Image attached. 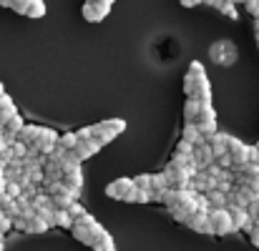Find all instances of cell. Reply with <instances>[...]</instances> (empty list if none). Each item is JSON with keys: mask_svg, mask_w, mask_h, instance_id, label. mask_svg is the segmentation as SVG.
<instances>
[{"mask_svg": "<svg viewBox=\"0 0 259 251\" xmlns=\"http://www.w3.org/2000/svg\"><path fill=\"white\" fill-rule=\"evenodd\" d=\"M229 156H232L234 166H244V164H249V146L244 141H239V138L232 136V141H229Z\"/></svg>", "mask_w": 259, "mask_h": 251, "instance_id": "cell-5", "label": "cell"}, {"mask_svg": "<svg viewBox=\"0 0 259 251\" xmlns=\"http://www.w3.org/2000/svg\"><path fill=\"white\" fill-rule=\"evenodd\" d=\"M206 198H209V204H211V209H227L229 206V196L227 193H222V191H209L206 193Z\"/></svg>", "mask_w": 259, "mask_h": 251, "instance_id": "cell-21", "label": "cell"}, {"mask_svg": "<svg viewBox=\"0 0 259 251\" xmlns=\"http://www.w3.org/2000/svg\"><path fill=\"white\" fill-rule=\"evenodd\" d=\"M93 251H116V241H113V236L108 234V231H103L101 236H96L93 239Z\"/></svg>", "mask_w": 259, "mask_h": 251, "instance_id": "cell-20", "label": "cell"}, {"mask_svg": "<svg viewBox=\"0 0 259 251\" xmlns=\"http://www.w3.org/2000/svg\"><path fill=\"white\" fill-rule=\"evenodd\" d=\"M134 183L141 191H154V173H139V176H134Z\"/></svg>", "mask_w": 259, "mask_h": 251, "instance_id": "cell-22", "label": "cell"}, {"mask_svg": "<svg viewBox=\"0 0 259 251\" xmlns=\"http://www.w3.org/2000/svg\"><path fill=\"white\" fill-rule=\"evenodd\" d=\"M83 18H86L88 23H101L108 13H111V8H106V5H96V3H83Z\"/></svg>", "mask_w": 259, "mask_h": 251, "instance_id": "cell-11", "label": "cell"}, {"mask_svg": "<svg viewBox=\"0 0 259 251\" xmlns=\"http://www.w3.org/2000/svg\"><path fill=\"white\" fill-rule=\"evenodd\" d=\"M227 211H229V216H232V224H234V231H252L254 229V221H252V216H249V211L247 209H239V206H227Z\"/></svg>", "mask_w": 259, "mask_h": 251, "instance_id": "cell-3", "label": "cell"}, {"mask_svg": "<svg viewBox=\"0 0 259 251\" xmlns=\"http://www.w3.org/2000/svg\"><path fill=\"white\" fill-rule=\"evenodd\" d=\"M217 10H219V13H224V15H227L229 20H237V18H239V10H237V3H232V0H222Z\"/></svg>", "mask_w": 259, "mask_h": 251, "instance_id": "cell-23", "label": "cell"}, {"mask_svg": "<svg viewBox=\"0 0 259 251\" xmlns=\"http://www.w3.org/2000/svg\"><path fill=\"white\" fill-rule=\"evenodd\" d=\"M196 90H199V81L186 73L184 76V93H186V98H196Z\"/></svg>", "mask_w": 259, "mask_h": 251, "instance_id": "cell-26", "label": "cell"}, {"mask_svg": "<svg viewBox=\"0 0 259 251\" xmlns=\"http://www.w3.org/2000/svg\"><path fill=\"white\" fill-rule=\"evenodd\" d=\"M58 146L66 148V151H76V146H78V136H76V133H63L61 141H58Z\"/></svg>", "mask_w": 259, "mask_h": 251, "instance_id": "cell-28", "label": "cell"}, {"mask_svg": "<svg viewBox=\"0 0 259 251\" xmlns=\"http://www.w3.org/2000/svg\"><path fill=\"white\" fill-rule=\"evenodd\" d=\"M249 241H252V244L259 249V226H254V229L249 231Z\"/></svg>", "mask_w": 259, "mask_h": 251, "instance_id": "cell-48", "label": "cell"}, {"mask_svg": "<svg viewBox=\"0 0 259 251\" xmlns=\"http://www.w3.org/2000/svg\"><path fill=\"white\" fill-rule=\"evenodd\" d=\"M106 126H108L116 136H121V133L126 131V121H121V118H108V121H106Z\"/></svg>", "mask_w": 259, "mask_h": 251, "instance_id": "cell-34", "label": "cell"}, {"mask_svg": "<svg viewBox=\"0 0 259 251\" xmlns=\"http://www.w3.org/2000/svg\"><path fill=\"white\" fill-rule=\"evenodd\" d=\"M43 15H46V3L43 0H30L28 18H43Z\"/></svg>", "mask_w": 259, "mask_h": 251, "instance_id": "cell-29", "label": "cell"}, {"mask_svg": "<svg viewBox=\"0 0 259 251\" xmlns=\"http://www.w3.org/2000/svg\"><path fill=\"white\" fill-rule=\"evenodd\" d=\"M73 219L68 216V211H56L53 214V226H61V229H73Z\"/></svg>", "mask_w": 259, "mask_h": 251, "instance_id": "cell-25", "label": "cell"}, {"mask_svg": "<svg viewBox=\"0 0 259 251\" xmlns=\"http://www.w3.org/2000/svg\"><path fill=\"white\" fill-rule=\"evenodd\" d=\"M164 171H166L169 178H171V188H176V191H189V188H191V173H189L186 168H176L169 164Z\"/></svg>", "mask_w": 259, "mask_h": 251, "instance_id": "cell-4", "label": "cell"}, {"mask_svg": "<svg viewBox=\"0 0 259 251\" xmlns=\"http://www.w3.org/2000/svg\"><path fill=\"white\" fill-rule=\"evenodd\" d=\"M244 5H247V13H249V15H254V18L259 20V0H247Z\"/></svg>", "mask_w": 259, "mask_h": 251, "instance_id": "cell-42", "label": "cell"}, {"mask_svg": "<svg viewBox=\"0 0 259 251\" xmlns=\"http://www.w3.org/2000/svg\"><path fill=\"white\" fill-rule=\"evenodd\" d=\"M209 221H211V229L217 236H227V234H234V224H232V216L227 209H211L209 211Z\"/></svg>", "mask_w": 259, "mask_h": 251, "instance_id": "cell-2", "label": "cell"}, {"mask_svg": "<svg viewBox=\"0 0 259 251\" xmlns=\"http://www.w3.org/2000/svg\"><path fill=\"white\" fill-rule=\"evenodd\" d=\"M10 229H13V219L0 209V234H5V231H10Z\"/></svg>", "mask_w": 259, "mask_h": 251, "instance_id": "cell-38", "label": "cell"}, {"mask_svg": "<svg viewBox=\"0 0 259 251\" xmlns=\"http://www.w3.org/2000/svg\"><path fill=\"white\" fill-rule=\"evenodd\" d=\"M154 201V191H136V204H151Z\"/></svg>", "mask_w": 259, "mask_h": 251, "instance_id": "cell-40", "label": "cell"}, {"mask_svg": "<svg viewBox=\"0 0 259 251\" xmlns=\"http://www.w3.org/2000/svg\"><path fill=\"white\" fill-rule=\"evenodd\" d=\"M169 188H171V178H169V173H166V171L154 173V191H169Z\"/></svg>", "mask_w": 259, "mask_h": 251, "instance_id": "cell-24", "label": "cell"}, {"mask_svg": "<svg viewBox=\"0 0 259 251\" xmlns=\"http://www.w3.org/2000/svg\"><path fill=\"white\" fill-rule=\"evenodd\" d=\"M93 224H96V221H91V224H86V221H76L73 229H71L73 239L81 241V244H86V246H93V239H96V236H93V229H91Z\"/></svg>", "mask_w": 259, "mask_h": 251, "instance_id": "cell-8", "label": "cell"}, {"mask_svg": "<svg viewBox=\"0 0 259 251\" xmlns=\"http://www.w3.org/2000/svg\"><path fill=\"white\" fill-rule=\"evenodd\" d=\"M3 211H5V214H8L13 221L20 216V206H18V201H13V198H8V201L3 204Z\"/></svg>", "mask_w": 259, "mask_h": 251, "instance_id": "cell-31", "label": "cell"}, {"mask_svg": "<svg viewBox=\"0 0 259 251\" xmlns=\"http://www.w3.org/2000/svg\"><path fill=\"white\" fill-rule=\"evenodd\" d=\"M194 159H196V164H199L201 171L217 164V156H214V151H211V143H209V141H201V143L194 148Z\"/></svg>", "mask_w": 259, "mask_h": 251, "instance_id": "cell-6", "label": "cell"}, {"mask_svg": "<svg viewBox=\"0 0 259 251\" xmlns=\"http://www.w3.org/2000/svg\"><path fill=\"white\" fill-rule=\"evenodd\" d=\"M136 183L134 178H116L106 186V196L116 198V201H126V204H136Z\"/></svg>", "mask_w": 259, "mask_h": 251, "instance_id": "cell-1", "label": "cell"}, {"mask_svg": "<svg viewBox=\"0 0 259 251\" xmlns=\"http://www.w3.org/2000/svg\"><path fill=\"white\" fill-rule=\"evenodd\" d=\"M181 141L199 146V143L204 141V138H201V131H199V123H184V131H181Z\"/></svg>", "mask_w": 259, "mask_h": 251, "instance_id": "cell-18", "label": "cell"}, {"mask_svg": "<svg viewBox=\"0 0 259 251\" xmlns=\"http://www.w3.org/2000/svg\"><path fill=\"white\" fill-rule=\"evenodd\" d=\"M194 143H186V141H179V146H176V151L174 154H186V156H194Z\"/></svg>", "mask_w": 259, "mask_h": 251, "instance_id": "cell-39", "label": "cell"}, {"mask_svg": "<svg viewBox=\"0 0 259 251\" xmlns=\"http://www.w3.org/2000/svg\"><path fill=\"white\" fill-rule=\"evenodd\" d=\"M5 196H8V198H13V201H15V198H20V196H23L20 183H18V181H8V183H5Z\"/></svg>", "mask_w": 259, "mask_h": 251, "instance_id": "cell-30", "label": "cell"}, {"mask_svg": "<svg viewBox=\"0 0 259 251\" xmlns=\"http://www.w3.org/2000/svg\"><path fill=\"white\" fill-rule=\"evenodd\" d=\"M0 95H5V85L0 83Z\"/></svg>", "mask_w": 259, "mask_h": 251, "instance_id": "cell-56", "label": "cell"}, {"mask_svg": "<svg viewBox=\"0 0 259 251\" xmlns=\"http://www.w3.org/2000/svg\"><path fill=\"white\" fill-rule=\"evenodd\" d=\"M40 133H43V126H35V123H28V126L23 128V133L18 136V141H23L25 146H33V143H38V138H40Z\"/></svg>", "mask_w": 259, "mask_h": 251, "instance_id": "cell-17", "label": "cell"}, {"mask_svg": "<svg viewBox=\"0 0 259 251\" xmlns=\"http://www.w3.org/2000/svg\"><path fill=\"white\" fill-rule=\"evenodd\" d=\"M76 136H78V141H93V128H91V126L78 128V131H76Z\"/></svg>", "mask_w": 259, "mask_h": 251, "instance_id": "cell-41", "label": "cell"}, {"mask_svg": "<svg viewBox=\"0 0 259 251\" xmlns=\"http://www.w3.org/2000/svg\"><path fill=\"white\" fill-rule=\"evenodd\" d=\"M247 188H249V191L254 193V198L259 201V173L254 176V178H252V181H249V186H247Z\"/></svg>", "mask_w": 259, "mask_h": 251, "instance_id": "cell-46", "label": "cell"}, {"mask_svg": "<svg viewBox=\"0 0 259 251\" xmlns=\"http://www.w3.org/2000/svg\"><path fill=\"white\" fill-rule=\"evenodd\" d=\"M0 136H5V126L3 123H0Z\"/></svg>", "mask_w": 259, "mask_h": 251, "instance_id": "cell-55", "label": "cell"}, {"mask_svg": "<svg viewBox=\"0 0 259 251\" xmlns=\"http://www.w3.org/2000/svg\"><path fill=\"white\" fill-rule=\"evenodd\" d=\"M257 148H259V143H257Z\"/></svg>", "mask_w": 259, "mask_h": 251, "instance_id": "cell-58", "label": "cell"}, {"mask_svg": "<svg viewBox=\"0 0 259 251\" xmlns=\"http://www.w3.org/2000/svg\"><path fill=\"white\" fill-rule=\"evenodd\" d=\"M25 126H28V123L23 121V116H20V113H18V116H13V118L5 123V138H8V143H15Z\"/></svg>", "mask_w": 259, "mask_h": 251, "instance_id": "cell-12", "label": "cell"}, {"mask_svg": "<svg viewBox=\"0 0 259 251\" xmlns=\"http://www.w3.org/2000/svg\"><path fill=\"white\" fill-rule=\"evenodd\" d=\"M28 8H30V0H13L10 10H15L18 15H28Z\"/></svg>", "mask_w": 259, "mask_h": 251, "instance_id": "cell-36", "label": "cell"}, {"mask_svg": "<svg viewBox=\"0 0 259 251\" xmlns=\"http://www.w3.org/2000/svg\"><path fill=\"white\" fill-rule=\"evenodd\" d=\"M184 8H196V5H204V0H181Z\"/></svg>", "mask_w": 259, "mask_h": 251, "instance_id": "cell-50", "label": "cell"}, {"mask_svg": "<svg viewBox=\"0 0 259 251\" xmlns=\"http://www.w3.org/2000/svg\"><path fill=\"white\" fill-rule=\"evenodd\" d=\"M247 211H249V216H252L254 226H259V201H254V204H252V206H249Z\"/></svg>", "mask_w": 259, "mask_h": 251, "instance_id": "cell-44", "label": "cell"}, {"mask_svg": "<svg viewBox=\"0 0 259 251\" xmlns=\"http://www.w3.org/2000/svg\"><path fill=\"white\" fill-rule=\"evenodd\" d=\"M10 151H13V156L15 159H28V146L23 143V141H15V143H10Z\"/></svg>", "mask_w": 259, "mask_h": 251, "instance_id": "cell-33", "label": "cell"}, {"mask_svg": "<svg viewBox=\"0 0 259 251\" xmlns=\"http://www.w3.org/2000/svg\"><path fill=\"white\" fill-rule=\"evenodd\" d=\"M217 121V111L211 108V103H201V116L199 123H214Z\"/></svg>", "mask_w": 259, "mask_h": 251, "instance_id": "cell-27", "label": "cell"}, {"mask_svg": "<svg viewBox=\"0 0 259 251\" xmlns=\"http://www.w3.org/2000/svg\"><path fill=\"white\" fill-rule=\"evenodd\" d=\"M48 229H51V224H48L40 214H35V216L28 219V229H25V234H46Z\"/></svg>", "mask_w": 259, "mask_h": 251, "instance_id": "cell-19", "label": "cell"}, {"mask_svg": "<svg viewBox=\"0 0 259 251\" xmlns=\"http://www.w3.org/2000/svg\"><path fill=\"white\" fill-rule=\"evenodd\" d=\"M186 73H189V76H194L196 81H199V78H206V71H204V66H201L199 61H194V63L189 66V71H186Z\"/></svg>", "mask_w": 259, "mask_h": 251, "instance_id": "cell-35", "label": "cell"}, {"mask_svg": "<svg viewBox=\"0 0 259 251\" xmlns=\"http://www.w3.org/2000/svg\"><path fill=\"white\" fill-rule=\"evenodd\" d=\"M189 229L196 231V234H214L211 221H209V211H196L189 221Z\"/></svg>", "mask_w": 259, "mask_h": 251, "instance_id": "cell-10", "label": "cell"}, {"mask_svg": "<svg viewBox=\"0 0 259 251\" xmlns=\"http://www.w3.org/2000/svg\"><path fill=\"white\" fill-rule=\"evenodd\" d=\"M13 5V0H0V8H10Z\"/></svg>", "mask_w": 259, "mask_h": 251, "instance_id": "cell-53", "label": "cell"}, {"mask_svg": "<svg viewBox=\"0 0 259 251\" xmlns=\"http://www.w3.org/2000/svg\"><path fill=\"white\" fill-rule=\"evenodd\" d=\"M91 128H93V138H96L101 146H106V143H111V141L116 138V133H113L108 126H106V121H101V123H93Z\"/></svg>", "mask_w": 259, "mask_h": 251, "instance_id": "cell-16", "label": "cell"}, {"mask_svg": "<svg viewBox=\"0 0 259 251\" xmlns=\"http://www.w3.org/2000/svg\"><path fill=\"white\" fill-rule=\"evenodd\" d=\"M229 141H232V136H229V133H222V131L209 141V143H211V151H214V156H217V159L229 154Z\"/></svg>", "mask_w": 259, "mask_h": 251, "instance_id": "cell-15", "label": "cell"}, {"mask_svg": "<svg viewBox=\"0 0 259 251\" xmlns=\"http://www.w3.org/2000/svg\"><path fill=\"white\" fill-rule=\"evenodd\" d=\"M254 35H257V43H259V20H254Z\"/></svg>", "mask_w": 259, "mask_h": 251, "instance_id": "cell-54", "label": "cell"}, {"mask_svg": "<svg viewBox=\"0 0 259 251\" xmlns=\"http://www.w3.org/2000/svg\"><path fill=\"white\" fill-rule=\"evenodd\" d=\"M13 229H18V231H25V229H28V219H25V216H18V219L13 221Z\"/></svg>", "mask_w": 259, "mask_h": 251, "instance_id": "cell-45", "label": "cell"}, {"mask_svg": "<svg viewBox=\"0 0 259 251\" xmlns=\"http://www.w3.org/2000/svg\"><path fill=\"white\" fill-rule=\"evenodd\" d=\"M5 183H8V176H5V168H0V191H5Z\"/></svg>", "mask_w": 259, "mask_h": 251, "instance_id": "cell-51", "label": "cell"}, {"mask_svg": "<svg viewBox=\"0 0 259 251\" xmlns=\"http://www.w3.org/2000/svg\"><path fill=\"white\" fill-rule=\"evenodd\" d=\"M10 151V143H8V138L5 136H0V156H5Z\"/></svg>", "mask_w": 259, "mask_h": 251, "instance_id": "cell-49", "label": "cell"}, {"mask_svg": "<svg viewBox=\"0 0 259 251\" xmlns=\"http://www.w3.org/2000/svg\"><path fill=\"white\" fill-rule=\"evenodd\" d=\"M217 178H211V176H206L204 171H199L194 178H191V191L194 193H209V191H214L217 188Z\"/></svg>", "mask_w": 259, "mask_h": 251, "instance_id": "cell-9", "label": "cell"}, {"mask_svg": "<svg viewBox=\"0 0 259 251\" xmlns=\"http://www.w3.org/2000/svg\"><path fill=\"white\" fill-rule=\"evenodd\" d=\"M204 173H206V176H211V178H217V181H219V178H222V173H224V168H219V166H217V164H214V166L204 168Z\"/></svg>", "mask_w": 259, "mask_h": 251, "instance_id": "cell-43", "label": "cell"}, {"mask_svg": "<svg viewBox=\"0 0 259 251\" xmlns=\"http://www.w3.org/2000/svg\"><path fill=\"white\" fill-rule=\"evenodd\" d=\"M0 168H5V164H3V156H0Z\"/></svg>", "mask_w": 259, "mask_h": 251, "instance_id": "cell-57", "label": "cell"}, {"mask_svg": "<svg viewBox=\"0 0 259 251\" xmlns=\"http://www.w3.org/2000/svg\"><path fill=\"white\" fill-rule=\"evenodd\" d=\"M249 164L259 166V148L257 146H249Z\"/></svg>", "mask_w": 259, "mask_h": 251, "instance_id": "cell-47", "label": "cell"}, {"mask_svg": "<svg viewBox=\"0 0 259 251\" xmlns=\"http://www.w3.org/2000/svg\"><path fill=\"white\" fill-rule=\"evenodd\" d=\"M0 111L3 113H10V116H15L18 113V108H15V103H13V98L5 93V95H0Z\"/></svg>", "mask_w": 259, "mask_h": 251, "instance_id": "cell-32", "label": "cell"}, {"mask_svg": "<svg viewBox=\"0 0 259 251\" xmlns=\"http://www.w3.org/2000/svg\"><path fill=\"white\" fill-rule=\"evenodd\" d=\"M98 151H101V143H98V141L93 138V141H78V146H76V151H73V154H76V159H78V161L83 164L86 159L96 156Z\"/></svg>", "mask_w": 259, "mask_h": 251, "instance_id": "cell-13", "label": "cell"}, {"mask_svg": "<svg viewBox=\"0 0 259 251\" xmlns=\"http://www.w3.org/2000/svg\"><path fill=\"white\" fill-rule=\"evenodd\" d=\"M199 116H201V101L186 98V103H184V121L186 123H199Z\"/></svg>", "mask_w": 259, "mask_h": 251, "instance_id": "cell-14", "label": "cell"}, {"mask_svg": "<svg viewBox=\"0 0 259 251\" xmlns=\"http://www.w3.org/2000/svg\"><path fill=\"white\" fill-rule=\"evenodd\" d=\"M58 141H61V136L53 131V128H43V133H40V138H38V148H40V154L43 156H51L56 148H58Z\"/></svg>", "mask_w": 259, "mask_h": 251, "instance_id": "cell-7", "label": "cell"}, {"mask_svg": "<svg viewBox=\"0 0 259 251\" xmlns=\"http://www.w3.org/2000/svg\"><path fill=\"white\" fill-rule=\"evenodd\" d=\"M86 214H88V211H86V209H83V206H81V204H78V201H76V204H73V206L68 209V216H71L73 221H78V219H83Z\"/></svg>", "mask_w": 259, "mask_h": 251, "instance_id": "cell-37", "label": "cell"}, {"mask_svg": "<svg viewBox=\"0 0 259 251\" xmlns=\"http://www.w3.org/2000/svg\"><path fill=\"white\" fill-rule=\"evenodd\" d=\"M219 3L222 0H204V5H214V8H219Z\"/></svg>", "mask_w": 259, "mask_h": 251, "instance_id": "cell-52", "label": "cell"}]
</instances>
